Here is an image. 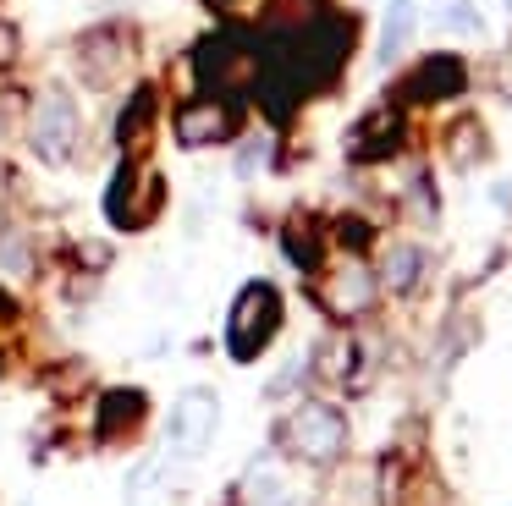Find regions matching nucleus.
I'll list each match as a JSON object with an SVG mask.
<instances>
[{
    "instance_id": "0eeeda50",
    "label": "nucleus",
    "mask_w": 512,
    "mask_h": 506,
    "mask_svg": "<svg viewBox=\"0 0 512 506\" xmlns=\"http://www.w3.org/2000/svg\"><path fill=\"white\" fill-rule=\"evenodd\" d=\"M221 435V396L210 385H188V391L171 402V418H166V451L177 462H199L204 451L215 446Z\"/></svg>"
},
{
    "instance_id": "7ed1b4c3",
    "label": "nucleus",
    "mask_w": 512,
    "mask_h": 506,
    "mask_svg": "<svg viewBox=\"0 0 512 506\" xmlns=\"http://www.w3.org/2000/svg\"><path fill=\"white\" fill-rule=\"evenodd\" d=\"M133 61H138V28L122 17H105L94 28H83L72 39V66H78V83L94 88V94H111L133 77Z\"/></svg>"
},
{
    "instance_id": "9d476101",
    "label": "nucleus",
    "mask_w": 512,
    "mask_h": 506,
    "mask_svg": "<svg viewBox=\"0 0 512 506\" xmlns=\"http://www.w3.org/2000/svg\"><path fill=\"white\" fill-rule=\"evenodd\" d=\"M463 88H468V66H463V55L435 50V55H424V61L413 66L408 77H402L397 105H441V99H457Z\"/></svg>"
},
{
    "instance_id": "ddd939ff",
    "label": "nucleus",
    "mask_w": 512,
    "mask_h": 506,
    "mask_svg": "<svg viewBox=\"0 0 512 506\" xmlns=\"http://www.w3.org/2000/svg\"><path fill=\"white\" fill-rule=\"evenodd\" d=\"M155 121H160V94L149 83H138L133 94H127L122 116H116V143H122V154L144 160L149 138H155Z\"/></svg>"
},
{
    "instance_id": "4be33fe9",
    "label": "nucleus",
    "mask_w": 512,
    "mask_h": 506,
    "mask_svg": "<svg viewBox=\"0 0 512 506\" xmlns=\"http://www.w3.org/2000/svg\"><path fill=\"white\" fill-rule=\"evenodd\" d=\"M402 209H408L419 226H435V193H430V176H424V171H413L408 193H402Z\"/></svg>"
},
{
    "instance_id": "bb28decb",
    "label": "nucleus",
    "mask_w": 512,
    "mask_h": 506,
    "mask_svg": "<svg viewBox=\"0 0 512 506\" xmlns=\"http://www.w3.org/2000/svg\"><path fill=\"white\" fill-rule=\"evenodd\" d=\"M6 319H17V303L6 292H0V325H6Z\"/></svg>"
},
{
    "instance_id": "aec40b11",
    "label": "nucleus",
    "mask_w": 512,
    "mask_h": 506,
    "mask_svg": "<svg viewBox=\"0 0 512 506\" xmlns=\"http://www.w3.org/2000/svg\"><path fill=\"white\" fill-rule=\"evenodd\" d=\"M435 22H441V33H457V39H485V11H479V0H446Z\"/></svg>"
},
{
    "instance_id": "5701e85b",
    "label": "nucleus",
    "mask_w": 512,
    "mask_h": 506,
    "mask_svg": "<svg viewBox=\"0 0 512 506\" xmlns=\"http://www.w3.org/2000/svg\"><path fill=\"white\" fill-rule=\"evenodd\" d=\"M72 259H78V270H83V275H105V270H111V248H105L100 237L72 242Z\"/></svg>"
},
{
    "instance_id": "423d86ee",
    "label": "nucleus",
    "mask_w": 512,
    "mask_h": 506,
    "mask_svg": "<svg viewBox=\"0 0 512 506\" xmlns=\"http://www.w3.org/2000/svg\"><path fill=\"white\" fill-rule=\"evenodd\" d=\"M314 303H320L325 314L336 319V325H353V319H364L369 308L380 303L375 264H364L358 253H347V259L325 264L320 281H314Z\"/></svg>"
},
{
    "instance_id": "cd10ccee",
    "label": "nucleus",
    "mask_w": 512,
    "mask_h": 506,
    "mask_svg": "<svg viewBox=\"0 0 512 506\" xmlns=\"http://www.w3.org/2000/svg\"><path fill=\"white\" fill-rule=\"evenodd\" d=\"M276 506H303V501H298V495H281V501H276Z\"/></svg>"
},
{
    "instance_id": "c756f323",
    "label": "nucleus",
    "mask_w": 512,
    "mask_h": 506,
    "mask_svg": "<svg viewBox=\"0 0 512 506\" xmlns=\"http://www.w3.org/2000/svg\"><path fill=\"white\" fill-rule=\"evenodd\" d=\"M0 369H6V358H0Z\"/></svg>"
},
{
    "instance_id": "6e6552de",
    "label": "nucleus",
    "mask_w": 512,
    "mask_h": 506,
    "mask_svg": "<svg viewBox=\"0 0 512 506\" xmlns=\"http://www.w3.org/2000/svg\"><path fill=\"white\" fill-rule=\"evenodd\" d=\"M237 127H243L237 99H221V94H188L177 105V116H171V138H177V149H188V154L232 143Z\"/></svg>"
},
{
    "instance_id": "9b49d317",
    "label": "nucleus",
    "mask_w": 512,
    "mask_h": 506,
    "mask_svg": "<svg viewBox=\"0 0 512 506\" xmlns=\"http://www.w3.org/2000/svg\"><path fill=\"white\" fill-rule=\"evenodd\" d=\"M144 418H149V396L138 385H111L100 396V413H94V440L100 446H122V440H133L144 429Z\"/></svg>"
},
{
    "instance_id": "39448f33",
    "label": "nucleus",
    "mask_w": 512,
    "mask_h": 506,
    "mask_svg": "<svg viewBox=\"0 0 512 506\" xmlns=\"http://www.w3.org/2000/svg\"><path fill=\"white\" fill-rule=\"evenodd\" d=\"M281 319H287V303L270 281L237 286L232 308H226V352H232V363H254L281 336Z\"/></svg>"
},
{
    "instance_id": "c85d7f7f",
    "label": "nucleus",
    "mask_w": 512,
    "mask_h": 506,
    "mask_svg": "<svg viewBox=\"0 0 512 506\" xmlns=\"http://www.w3.org/2000/svg\"><path fill=\"white\" fill-rule=\"evenodd\" d=\"M501 6H507V11H512V0H501Z\"/></svg>"
},
{
    "instance_id": "412c9836",
    "label": "nucleus",
    "mask_w": 512,
    "mask_h": 506,
    "mask_svg": "<svg viewBox=\"0 0 512 506\" xmlns=\"http://www.w3.org/2000/svg\"><path fill=\"white\" fill-rule=\"evenodd\" d=\"M270 149H276V143H270V132H248V138H237V160H232V171L243 176V182H254V176L270 165Z\"/></svg>"
},
{
    "instance_id": "6ab92c4d",
    "label": "nucleus",
    "mask_w": 512,
    "mask_h": 506,
    "mask_svg": "<svg viewBox=\"0 0 512 506\" xmlns=\"http://www.w3.org/2000/svg\"><path fill=\"white\" fill-rule=\"evenodd\" d=\"M237 495H243L248 506H276L281 495H287V479H281L270 462H254V468L243 473V484H237Z\"/></svg>"
},
{
    "instance_id": "a211bd4d",
    "label": "nucleus",
    "mask_w": 512,
    "mask_h": 506,
    "mask_svg": "<svg viewBox=\"0 0 512 506\" xmlns=\"http://www.w3.org/2000/svg\"><path fill=\"white\" fill-rule=\"evenodd\" d=\"M166 479H171L166 462H160V457H144L133 473H127V501H133V506H155L160 490H166Z\"/></svg>"
},
{
    "instance_id": "b1692460",
    "label": "nucleus",
    "mask_w": 512,
    "mask_h": 506,
    "mask_svg": "<svg viewBox=\"0 0 512 506\" xmlns=\"http://www.w3.org/2000/svg\"><path fill=\"white\" fill-rule=\"evenodd\" d=\"M23 116H28V94H17L12 83H0V143L12 138Z\"/></svg>"
},
{
    "instance_id": "f257e3e1",
    "label": "nucleus",
    "mask_w": 512,
    "mask_h": 506,
    "mask_svg": "<svg viewBox=\"0 0 512 506\" xmlns=\"http://www.w3.org/2000/svg\"><path fill=\"white\" fill-rule=\"evenodd\" d=\"M23 132H28V149H34L39 165L61 171V165L78 160L83 149V105L67 83H45L39 94H28V116H23Z\"/></svg>"
},
{
    "instance_id": "dca6fc26",
    "label": "nucleus",
    "mask_w": 512,
    "mask_h": 506,
    "mask_svg": "<svg viewBox=\"0 0 512 506\" xmlns=\"http://www.w3.org/2000/svg\"><path fill=\"white\" fill-rule=\"evenodd\" d=\"M419 33V0H386V17H380V66H391Z\"/></svg>"
},
{
    "instance_id": "20e7f679",
    "label": "nucleus",
    "mask_w": 512,
    "mask_h": 506,
    "mask_svg": "<svg viewBox=\"0 0 512 506\" xmlns=\"http://www.w3.org/2000/svg\"><path fill=\"white\" fill-rule=\"evenodd\" d=\"M166 204H171V187H166V176H160V165L127 154V160L116 165L111 187H105V220H111L116 231H149L166 215Z\"/></svg>"
},
{
    "instance_id": "2eb2a0df",
    "label": "nucleus",
    "mask_w": 512,
    "mask_h": 506,
    "mask_svg": "<svg viewBox=\"0 0 512 506\" xmlns=\"http://www.w3.org/2000/svg\"><path fill=\"white\" fill-rule=\"evenodd\" d=\"M281 253L292 259V270L303 275H320V259H325V226L314 215H292L281 226Z\"/></svg>"
},
{
    "instance_id": "f3484780",
    "label": "nucleus",
    "mask_w": 512,
    "mask_h": 506,
    "mask_svg": "<svg viewBox=\"0 0 512 506\" xmlns=\"http://www.w3.org/2000/svg\"><path fill=\"white\" fill-rule=\"evenodd\" d=\"M34 264H39V253H34V242H28V231L6 220V226H0V275L23 281V275H34Z\"/></svg>"
},
{
    "instance_id": "4468645a",
    "label": "nucleus",
    "mask_w": 512,
    "mask_h": 506,
    "mask_svg": "<svg viewBox=\"0 0 512 506\" xmlns=\"http://www.w3.org/2000/svg\"><path fill=\"white\" fill-rule=\"evenodd\" d=\"M441 154L452 171H479V165L490 160V132L479 116H457L452 127L441 132Z\"/></svg>"
},
{
    "instance_id": "393cba45",
    "label": "nucleus",
    "mask_w": 512,
    "mask_h": 506,
    "mask_svg": "<svg viewBox=\"0 0 512 506\" xmlns=\"http://www.w3.org/2000/svg\"><path fill=\"white\" fill-rule=\"evenodd\" d=\"M17 55H23V39H17V28L6 17H0V72H12Z\"/></svg>"
},
{
    "instance_id": "f03ea898",
    "label": "nucleus",
    "mask_w": 512,
    "mask_h": 506,
    "mask_svg": "<svg viewBox=\"0 0 512 506\" xmlns=\"http://www.w3.org/2000/svg\"><path fill=\"white\" fill-rule=\"evenodd\" d=\"M347 440H353L347 413L336 402H320V396L292 402L287 413H281V424H276V446L287 451L292 462H309V468H331V462H342Z\"/></svg>"
},
{
    "instance_id": "a878e982",
    "label": "nucleus",
    "mask_w": 512,
    "mask_h": 506,
    "mask_svg": "<svg viewBox=\"0 0 512 506\" xmlns=\"http://www.w3.org/2000/svg\"><path fill=\"white\" fill-rule=\"evenodd\" d=\"M6 215H12V171L0 165V226H6Z\"/></svg>"
},
{
    "instance_id": "1a4fd4ad",
    "label": "nucleus",
    "mask_w": 512,
    "mask_h": 506,
    "mask_svg": "<svg viewBox=\"0 0 512 506\" xmlns=\"http://www.w3.org/2000/svg\"><path fill=\"white\" fill-rule=\"evenodd\" d=\"M402 138H408V116H402L397 99H386V105L364 110V116L347 127L342 149H347V160H358V165H380L402 149Z\"/></svg>"
},
{
    "instance_id": "f8f14e48",
    "label": "nucleus",
    "mask_w": 512,
    "mask_h": 506,
    "mask_svg": "<svg viewBox=\"0 0 512 506\" xmlns=\"http://www.w3.org/2000/svg\"><path fill=\"white\" fill-rule=\"evenodd\" d=\"M424 264H430V253H424L419 242H408V237L386 242V248H380V264H375L380 292H391V297H413V292L424 286Z\"/></svg>"
}]
</instances>
